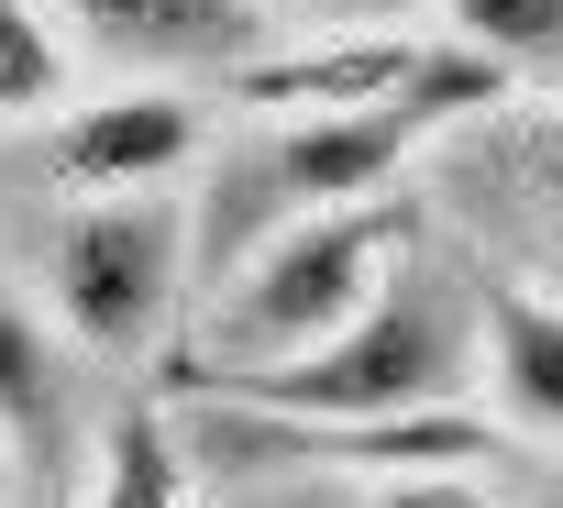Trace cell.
Instances as JSON below:
<instances>
[{
  "instance_id": "cell-1",
  "label": "cell",
  "mask_w": 563,
  "mask_h": 508,
  "mask_svg": "<svg viewBox=\"0 0 563 508\" xmlns=\"http://www.w3.org/2000/svg\"><path fill=\"white\" fill-rule=\"evenodd\" d=\"M475 365H486L475 288L420 266V254H398V277L332 343H310L288 365H254V376H210V387L265 398V409H321V420H387V409H464Z\"/></svg>"
},
{
  "instance_id": "cell-2",
  "label": "cell",
  "mask_w": 563,
  "mask_h": 508,
  "mask_svg": "<svg viewBox=\"0 0 563 508\" xmlns=\"http://www.w3.org/2000/svg\"><path fill=\"white\" fill-rule=\"evenodd\" d=\"M409 254V199H343V210H299L276 221L265 243H243V266L210 299V376H254V365H288L310 343H332Z\"/></svg>"
},
{
  "instance_id": "cell-3",
  "label": "cell",
  "mask_w": 563,
  "mask_h": 508,
  "mask_svg": "<svg viewBox=\"0 0 563 508\" xmlns=\"http://www.w3.org/2000/svg\"><path fill=\"white\" fill-rule=\"evenodd\" d=\"M199 277V221L177 210V188H111L78 199L45 243H34V299L56 310V332L89 365H144Z\"/></svg>"
},
{
  "instance_id": "cell-4",
  "label": "cell",
  "mask_w": 563,
  "mask_h": 508,
  "mask_svg": "<svg viewBox=\"0 0 563 508\" xmlns=\"http://www.w3.org/2000/svg\"><path fill=\"white\" fill-rule=\"evenodd\" d=\"M442 199H464V221L486 243H508V277L563 288V89L552 100H497L475 122H453L431 144Z\"/></svg>"
},
{
  "instance_id": "cell-5",
  "label": "cell",
  "mask_w": 563,
  "mask_h": 508,
  "mask_svg": "<svg viewBox=\"0 0 563 508\" xmlns=\"http://www.w3.org/2000/svg\"><path fill=\"white\" fill-rule=\"evenodd\" d=\"M45 166L78 188V199H111V188H177L199 166V111L177 78H133V89H100V100H67L56 133H45Z\"/></svg>"
},
{
  "instance_id": "cell-6",
  "label": "cell",
  "mask_w": 563,
  "mask_h": 508,
  "mask_svg": "<svg viewBox=\"0 0 563 508\" xmlns=\"http://www.w3.org/2000/svg\"><path fill=\"white\" fill-rule=\"evenodd\" d=\"M56 12L122 78H232L265 45V0H56Z\"/></svg>"
},
{
  "instance_id": "cell-7",
  "label": "cell",
  "mask_w": 563,
  "mask_h": 508,
  "mask_svg": "<svg viewBox=\"0 0 563 508\" xmlns=\"http://www.w3.org/2000/svg\"><path fill=\"white\" fill-rule=\"evenodd\" d=\"M475 321H486V365H475L486 420L508 442H530V453H563V288L486 277L475 288Z\"/></svg>"
},
{
  "instance_id": "cell-8",
  "label": "cell",
  "mask_w": 563,
  "mask_h": 508,
  "mask_svg": "<svg viewBox=\"0 0 563 508\" xmlns=\"http://www.w3.org/2000/svg\"><path fill=\"white\" fill-rule=\"evenodd\" d=\"M67 420H78V343L56 332V310L34 288L0 277V442L45 464V453H67Z\"/></svg>"
},
{
  "instance_id": "cell-9",
  "label": "cell",
  "mask_w": 563,
  "mask_h": 508,
  "mask_svg": "<svg viewBox=\"0 0 563 508\" xmlns=\"http://www.w3.org/2000/svg\"><path fill=\"white\" fill-rule=\"evenodd\" d=\"M78 508H199V453L177 420L155 409H122L100 431V464H89V497Z\"/></svg>"
},
{
  "instance_id": "cell-10",
  "label": "cell",
  "mask_w": 563,
  "mask_h": 508,
  "mask_svg": "<svg viewBox=\"0 0 563 508\" xmlns=\"http://www.w3.org/2000/svg\"><path fill=\"white\" fill-rule=\"evenodd\" d=\"M67 12L56 0H0V122L67 111Z\"/></svg>"
},
{
  "instance_id": "cell-11",
  "label": "cell",
  "mask_w": 563,
  "mask_h": 508,
  "mask_svg": "<svg viewBox=\"0 0 563 508\" xmlns=\"http://www.w3.org/2000/svg\"><path fill=\"white\" fill-rule=\"evenodd\" d=\"M442 23L508 78H563V0H442Z\"/></svg>"
},
{
  "instance_id": "cell-12",
  "label": "cell",
  "mask_w": 563,
  "mask_h": 508,
  "mask_svg": "<svg viewBox=\"0 0 563 508\" xmlns=\"http://www.w3.org/2000/svg\"><path fill=\"white\" fill-rule=\"evenodd\" d=\"M343 508H497L475 486V464H420V475H365V486H332Z\"/></svg>"
},
{
  "instance_id": "cell-13",
  "label": "cell",
  "mask_w": 563,
  "mask_h": 508,
  "mask_svg": "<svg viewBox=\"0 0 563 508\" xmlns=\"http://www.w3.org/2000/svg\"><path fill=\"white\" fill-rule=\"evenodd\" d=\"M265 23H299V34H332V23H420V0H265Z\"/></svg>"
},
{
  "instance_id": "cell-14",
  "label": "cell",
  "mask_w": 563,
  "mask_h": 508,
  "mask_svg": "<svg viewBox=\"0 0 563 508\" xmlns=\"http://www.w3.org/2000/svg\"><path fill=\"white\" fill-rule=\"evenodd\" d=\"M508 508H563V453H541V464H519V497Z\"/></svg>"
},
{
  "instance_id": "cell-15",
  "label": "cell",
  "mask_w": 563,
  "mask_h": 508,
  "mask_svg": "<svg viewBox=\"0 0 563 508\" xmlns=\"http://www.w3.org/2000/svg\"><path fill=\"white\" fill-rule=\"evenodd\" d=\"M12 475H23V453H12V442H0V508H12Z\"/></svg>"
}]
</instances>
